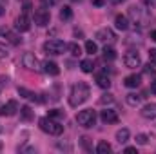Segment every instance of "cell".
<instances>
[{
  "label": "cell",
  "mask_w": 156,
  "mask_h": 154,
  "mask_svg": "<svg viewBox=\"0 0 156 154\" xmlns=\"http://www.w3.org/2000/svg\"><path fill=\"white\" fill-rule=\"evenodd\" d=\"M91 96V89L85 82H78L71 87V93H69V105L71 107H78L82 105L83 102H87V98Z\"/></svg>",
  "instance_id": "1"
},
{
  "label": "cell",
  "mask_w": 156,
  "mask_h": 154,
  "mask_svg": "<svg viewBox=\"0 0 156 154\" xmlns=\"http://www.w3.org/2000/svg\"><path fill=\"white\" fill-rule=\"evenodd\" d=\"M129 18H131L136 26H140V27H145V26H149V24L154 20V16L151 15V11H147V9L142 7V5H131V7H129Z\"/></svg>",
  "instance_id": "2"
},
{
  "label": "cell",
  "mask_w": 156,
  "mask_h": 154,
  "mask_svg": "<svg viewBox=\"0 0 156 154\" xmlns=\"http://www.w3.org/2000/svg\"><path fill=\"white\" fill-rule=\"evenodd\" d=\"M40 129H42L44 132L51 134V136H60V134L64 132V125H60L58 121H55L51 116L40 120Z\"/></svg>",
  "instance_id": "3"
},
{
  "label": "cell",
  "mask_w": 156,
  "mask_h": 154,
  "mask_svg": "<svg viewBox=\"0 0 156 154\" xmlns=\"http://www.w3.org/2000/svg\"><path fill=\"white\" fill-rule=\"evenodd\" d=\"M67 49V44L66 42H62V40H47L45 44H44V51L47 53V54H64V51Z\"/></svg>",
  "instance_id": "4"
},
{
  "label": "cell",
  "mask_w": 156,
  "mask_h": 154,
  "mask_svg": "<svg viewBox=\"0 0 156 154\" xmlns=\"http://www.w3.org/2000/svg\"><path fill=\"white\" fill-rule=\"evenodd\" d=\"M76 121H78V125H82V127L89 129V127H93V125L96 123V113H94L93 109L80 111V113L76 114Z\"/></svg>",
  "instance_id": "5"
},
{
  "label": "cell",
  "mask_w": 156,
  "mask_h": 154,
  "mask_svg": "<svg viewBox=\"0 0 156 154\" xmlns=\"http://www.w3.org/2000/svg\"><path fill=\"white\" fill-rule=\"evenodd\" d=\"M33 18H35V24H37V26L45 27V26L49 24V20H51V15H49V11H47L45 7H38V9L33 11Z\"/></svg>",
  "instance_id": "6"
},
{
  "label": "cell",
  "mask_w": 156,
  "mask_h": 154,
  "mask_svg": "<svg viewBox=\"0 0 156 154\" xmlns=\"http://www.w3.org/2000/svg\"><path fill=\"white\" fill-rule=\"evenodd\" d=\"M123 64L129 69H136V67L142 65V58H140V54L136 51H129V53L123 54Z\"/></svg>",
  "instance_id": "7"
},
{
  "label": "cell",
  "mask_w": 156,
  "mask_h": 154,
  "mask_svg": "<svg viewBox=\"0 0 156 154\" xmlns=\"http://www.w3.org/2000/svg\"><path fill=\"white\" fill-rule=\"evenodd\" d=\"M96 40H98V42H104V44H113V42L116 40V35H115L113 29L102 27V29L96 31Z\"/></svg>",
  "instance_id": "8"
},
{
  "label": "cell",
  "mask_w": 156,
  "mask_h": 154,
  "mask_svg": "<svg viewBox=\"0 0 156 154\" xmlns=\"http://www.w3.org/2000/svg\"><path fill=\"white\" fill-rule=\"evenodd\" d=\"M22 65H24L26 69H29V71H38L40 62L33 53H26V54L22 56Z\"/></svg>",
  "instance_id": "9"
},
{
  "label": "cell",
  "mask_w": 156,
  "mask_h": 154,
  "mask_svg": "<svg viewBox=\"0 0 156 154\" xmlns=\"http://www.w3.org/2000/svg\"><path fill=\"white\" fill-rule=\"evenodd\" d=\"M18 111H20V109H18V103H16L15 100H9L5 105L0 107V116H15Z\"/></svg>",
  "instance_id": "10"
},
{
  "label": "cell",
  "mask_w": 156,
  "mask_h": 154,
  "mask_svg": "<svg viewBox=\"0 0 156 154\" xmlns=\"http://www.w3.org/2000/svg\"><path fill=\"white\" fill-rule=\"evenodd\" d=\"M15 27H16V31H20V33H24V31H29V27H31V22H29V18H27V15L26 13H22L16 20H15Z\"/></svg>",
  "instance_id": "11"
},
{
  "label": "cell",
  "mask_w": 156,
  "mask_h": 154,
  "mask_svg": "<svg viewBox=\"0 0 156 154\" xmlns=\"http://www.w3.org/2000/svg\"><path fill=\"white\" fill-rule=\"evenodd\" d=\"M100 118H102L104 123H116L118 121V113L113 111V109H104L102 114H100Z\"/></svg>",
  "instance_id": "12"
},
{
  "label": "cell",
  "mask_w": 156,
  "mask_h": 154,
  "mask_svg": "<svg viewBox=\"0 0 156 154\" xmlns=\"http://www.w3.org/2000/svg\"><path fill=\"white\" fill-rule=\"evenodd\" d=\"M140 114L144 116V118H147V120H154L156 118V103H147V105H144L142 111H140Z\"/></svg>",
  "instance_id": "13"
},
{
  "label": "cell",
  "mask_w": 156,
  "mask_h": 154,
  "mask_svg": "<svg viewBox=\"0 0 156 154\" xmlns=\"http://www.w3.org/2000/svg\"><path fill=\"white\" fill-rule=\"evenodd\" d=\"M123 83H125V87H129V89H136V87L142 83V76H140V75H129V76L123 80Z\"/></svg>",
  "instance_id": "14"
},
{
  "label": "cell",
  "mask_w": 156,
  "mask_h": 154,
  "mask_svg": "<svg viewBox=\"0 0 156 154\" xmlns=\"http://www.w3.org/2000/svg\"><path fill=\"white\" fill-rule=\"evenodd\" d=\"M42 67H44V73H47V75H51V76H56L58 73H60V69H58V65L55 64V62H44L42 64Z\"/></svg>",
  "instance_id": "15"
},
{
  "label": "cell",
  "mask_w": 156,
  "mask_h": 154,
  "mask_svg": "<svg viewBox=\"0 0 156 154\" xmlns=\"http://www.w3.org/2000/svg\"><path fill=\"white\" fill-rule=\"evenodd\" d=\"M115 26H116V29H120V31H127L129 29V18L123 16V15H118L116 18H115Z\"/></svg>",
  "instance_id": "16"
},
{
  "label": "cell",
  "mask_w": 156,
  "mask_h": 154,
  "mask_svg": "<svg viewBox=\"0 0 156 154\" xmlns=\"http://www.w3.org/2000/svg\"><path fill=\"white\" fill-rule=\"evenodd\" d=\"M18 94L24 96V98H27V100H31V102H42V98H38V94H35L33 91H27L24 87H18Z\"/></svg>",
  "instance_id": "17"
},
{
  "label": "cell",
  "mask_w": 156,
  "mask_h": 154,
  "mask_svg": "<svg viewBox=\"0 0 156 154\" xmlns=\"http://www.w3.org/2000/svg\"><path fill=\"white\" fill-rule=\"evenodd\" d=\"M96 83H98L102 89H109V85H111V78L107 76L105 73H104V75H98V76H96Z\"/></svg>",
  "instance_id": "18"
},
{
  "label": "cell",
  "mask_w": 156,
  "mask_h": 154,
  "mask_svg": "<svg viewBox=\"0 0 156 154\" xmlns=\"http://www.w3.org/2000/svg\"><path fill=\"white\" fill-rule=\"evenodd\" d=\"M116 142L118 143H127L129 142V129H120L116 132Z\"/></svg>",
  "instance_id": "19"
},
{
  "label": "cell",
  "mask_w": 156,
  "mask_h": 154,
  "mask_svg": "<svg viewBox=\"0 0 156 154\" xmlns=\"http://www.w3.org/2000/svg\"><path fill=\"white\" fill-rule=\"evenodd\" d=\"M127 103L131 105V107H136V105H140V102H142V96L140 94H134V93H131V94H127Z\"/></svg>",
  "instance_id": "20"
},
{
  "label": "cell",
  "mask_w": 156,
  "mask_h": 154,
  "mask_svg": "<svg viewBox=\"0 0 156 154\" xmlns=\"http://www.w3.org/2000/svg\"><path fill=\"white\" fill-rule=\"evenodd\" d=\"M111 151H113V147L107 142H98V145H96V152L98 154H109Z\"/></svg>",
  "instance_id": "21"
},
{
  "label": "cell",
  "mask_w": 156,
  "mask_h": 154,
  "mask_svg": "<svg viewBox=\"0 0 156 154\" xmlns=\"http://www.w3.org/2000/svg\"><path fill=\"white\" fill-rule=\"evenodd\" d=\"M73 18V9L69 7V5H66V7H62L60 9V20H71Z\"/></svg>",
  "instance_id": "22"
},
{
  "label": "cell",
  "mask_w": 156,
  "mask_h": 154,
  "mask_svg": "<svg viewBox=\"0 0 156 154\" xmlns=\"http://www.w3.org/2000/svg\"><path fill=\"white\" fill-rule=\"evenodd\" d=\"M102 53H104V58H105L107 62H113V60L116 58V51H115L113 47H107V45H105Z\"/></svg>",
  "instance_id": "23"
},
{
  "label": "cell",
  "mask_w": 156,
  "mask_h": 154,
  "mask_svg": "<svg viewBox=\"0 0 156 154\" xmlns=\"http://www.w3.org/2000/svg\"><path fill=\"white\" fill-rule=\"evenodd\" d=\"M4 37H5L7 42H11L13 45H18V44L22 42V38H20L18 35H15V33H11V31H5V33H4Z\"/></svg>",
  "instance_id": "24"
},
{
  "label": "cell",
  "mask_w": 156,
  "mask_h": 154,
  "mask_svg": "<svg viewBox=\"0 0 156 154\" xmlns=\"http://www.w3.org/2000/svg\"><path fill=\"white\" fill-rule=\"evenodd\" d=\"M80 67H82V71L83 73H93V69H94V64H93V60H82L80 62Z\"/></svg>",
  "instance_id": "25"
},
{
  "label": "cell",
  "mask_w": 156,
  "mask_h": 154,
  "mask_svg": "<svg viewBox=\"0 0 156 154\" xmlns=\"http://www.w3.org/2000/svg\"><path fill=\"white\" fill-rule=\"evenodd\" d=\"M85 51H87L89 54H94V53H98V45H96L93 40H87V42H85Z\"/></svg>",
  "instance_id": "26"
},
{
  "label": "cell",
  "mask_w": 156,
  "mask_h": 154,
  "mask_svg": "<svg viewBox=\"0 0 156 154\" xmlns=\"http://www.w3.org/2000/svg\"><path fill=\"white\" fill-rule=\"evenodd\" d=\"M67 49L71 51V54H73V56H80V54H82V47H80L78 44H69V45H67Z\"/></svg>",
  "instance_id": "27"
},
{
  "label": "cell",
  "mask_w": 156,
  "mask_h": 154,
  "mask_svg": "<svg viewBox=\"0 0 156 154\" xmlns=\"http://www.w3.org/2000/svg\"><path fill=\"white\" fill-rule=\"evenodd\" d=\"M20 114H22V118H24V120H31L33 113H31V109H29L27 105H24V107L20 109Z\"/></svg>",
  "instance_id": "28"
},
{
  "label": "cell",
  "mask_w": 156,
  "mask_h": 154,
  "mask_svg": "<svg viewBox=\"0 0 156 154\" xmlns=\"http://www.w3.org/2000/svg\"><path fill=\"white\" fill-rule=\"evenodd\" d=\"M147 140H149L147 134H138V136H136V143H138V145H147Z\"/></svg>",
  "instance_id": "29"
},
{
  "label": "cell",
  "mask_w": 156,
  "mask_h": 154,
  "mask_svg": "<svg viewBox=\"0 0 156 154\" xmlns=\"http://www.w3.org/2000/svg\"><path fill=\"white\" fill-rule=\"evenodd\" d=\"M115 102V98H113V94H104L102 98H100V103L104 105V103H113Z\"/></svg>",
  "instance_id": "30"
},
{
  "label": "cell",
  "mask_w": 156,
  "mask_h": 154,
  "mask_svg": "<svg viewBox=\"0 0 156 154\" xmlns=\"http://www.w3.org/2000/svg\"><path fill=\"white\" fill-rule=\"evenodd\" d=\"M5 56H7V47L4 44H0V60H4Z\"/></svg>",
  "instance_id": "31"
},
{
  "label": "cell",
  "mask_w": 156,
  "mask_h": 154,
  "mask_svg": "<svg viewBox=\"0 0 156 154\" xmlns=\"http://www.w3.org/2000/svg\"><path fill=\"white\" fill-rule=\"evenodd\" d=\"M49 116L51 118H60V116H64V113L58 111V109H53V111H49Z\"/></svg>",
  "instance_id": "32"
},
{
  "label": "cell",
  "mask_w": 156,
  "mask_h": 154,
  "mask_svg": "<svg viewBox=\"0 0 156 154\" xmlns=\"http://www.w3.org/2000/svg\"><path fill=\"white\" fill-rule=\"evenodd\" d=\"M149 60L156 65V49H151V51H149Z\"/></svg>",
  "instance_id": "33"
},
{
  "label": "cell",
  "mask_w": 156,
  "mask_h": 154,
  "mask_svg": "<svg viewBox=\"0 0 156 154\" xmlns=\"http://www.w3.org/2000/svg\"><path fill=\"white\" fill-rule=\"evenodd\" d=\"M5 5H7V0H0V16L4 15V9H5Z\"/></svg>",
  "instance_id": "34"
},
{
  "label": "cell",
  "mask_w": 156,
  "mask_h": 154,
  "mask_svg": "<svg viewBox=\"0 0 156 154\" xmlns=\"http://www.w3.org/2000/svg\"><path fill=\"white\" fill-rule=\"evenodd\" d=\"M56 2H58V0H42V4H44L45 7H47V5H55Z\"/></svg>",
  "instance_id": "35"
},
{
  "label": "cell",
  "mask_w": 156,
  "mask_h": 154,
  "mask_svg": "<svg viewBox=\"0 0 156 154\" xmlns=\"http://www.w3.org/2000/svg\"><path fill=\"white\" fill-rule=\"evenodd\" d=\"M144 4L149 7H156V0H144Z\"/></svg>",
  "instance_id": "36"
},
{
  "label": "cell",
  "mask_w": 156,
  "mask_h": 154,
  "mask_svg": "<svg viewBox=\"0 0 156 154\" xmlns=\"http://www.w3.org/2000/svg\"><path fill=\"white\" fill-rule=\"evenodd\" d=\"M125 154H134L136 152V147H125V151H123Z\"/></svg>",
  "instance_id": "37"
},
{
  "label": "cell",
  "mask_w": 156,
  "mask_h": 154,
  "mask_svg": "<svg viewBox=\"0 0 156 154\" xmlns=\"http://www.w3.org/2000/svg\"><path fill=\"white\" fill-rule=\"evenodd\" d=\"M145 73H154V69L151 67V64H149V65H145Z\"/></svg>",
  "instance_id": "38"
},
{
  "label": "cell",
  "mask_w": 156,
  "mask_h": 154,
  "mask_svg": "<svg viewBox=\"0 0 156 154\" xmlns=\"http://www.w3.org/2000/svg\"><path fill=\"white\" fill-rule=\"evenodd\" d=\"M151 93L156 94V82H151Z\"/></svg>",
  "instance_id": "39"
},
{
  "label": "cell",
  "mask_w": 156,
  "mask_h": 154,
  "mask_svg": "<svg viewBox=\"0 0 156 154\" xmlns=\"http://www.w3.org/2000/svg\"><path fill=\"white\" fill-rule=\"evenodd\" d=\"M151 38L156 42V29H154V31H151Z\"/></svg>",
  "instance_id": "40"
},
{
  "label": "cell",
  "mask_w": 156,
  "mask_h": 154,
  "mask_svg": "<svg viewBox=\"0 0 156 154\" xmlns=\"http://www.w3.org/2000/svg\"><path fill=\"white\" fill-rule=\"evenodd\" d=\"M113 4H122V2H125V0H111Z\"/></svg>",
  "instance_id": "41"
},
{
  "label": "cell",
  "mask_w": 156,
  "mask_h": 154,
  "mask_svg": "<svg viewBox=\"0 0 156 154\" xmlns=\"http://www.w3.org/2000/svg\"><path fill=\"white\" fill-rule=\"evenodd\" d=\"M0 131H2V125H0Z\"/></svg>",
  "instance_id": "42"
},
{
  "label": "cell",
  "mask_w": 156,
  "mask_h": 154,
  "mask_svg": "<svg viewBox=\"0 0 156 154\" xmlns=\"http://www.w3.org/2000/svg\"><path fill=\"white\" fill-rule=\"evenodd\" d=\"M0 149H2V145H0Z\"/></svg>",
  "instance_id": "43"
},
{
  "label": "cell",
  "mask_w": 156,
  "mask_h": 154,
  "mask_svg": "<svg viewBox=\"0 0 156 154\" xmlns=\"http://www.w3.org/2000/svg\"><path fill=\"white\" fill-rule=\"evenodd\" d=\"M24 2H27V0H24Z\"/></svg>",
  "instance_id": "44"
}]
</instances>
